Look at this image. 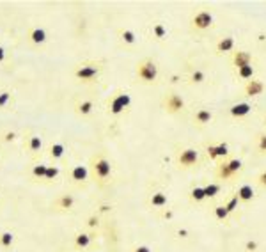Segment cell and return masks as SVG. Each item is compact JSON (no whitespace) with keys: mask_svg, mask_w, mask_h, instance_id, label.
Masks as SVG:
<instances>
[{"mask_svg":"<svg viewBox=\"0 0 266 252\" xmlns=\"http://www.w3.org/2000/svg\"><path fill=\"white\" fill-rule=\"evenodd\" d=\"M231 61H233V66H234L236 70H239V68L250 66L254 62V57L248 52H245V50H234Z\"/></svg>","mask_w":266,"mask_h":252,"instance_id":"cell-18","label":"cell"},{"mask_svg":"<svg viewBox=\"0 0 266 252\" xmlns=\"http://www.w3.org/2000/svg\"><path fill=\"white\" fill-rule=\"evenodd\" d=\"M236 197L239 199V203H250V201H254V197H256V192H254L252 185H241L238 186V190H236Z\"/></svg>","mask_w":266,"mask_h":252,"instance_id":"cell-23","label":"cell"},{"mask_svg":"<svg viewBox=\"0 0 266 252\" xmlns=\"http://www.w3.org/2000/svg\"><path fill=\"white\" fill-rule=\"evenodd\" d=\"M27 39H29L31 44H34V46H41V44H44L48 41V32H46L44 27L34 25L27 31Z\"/></svg>","mask_w":266,"mask_h":252,"instance_id":"cell-13","label":"cell"},{"mask_svg":"<svg viewBox=\"0 0 266 252\" xmlns=\"http://www.w3.org/2000/svg\"><path fill=\"white\" fill-rule=\"evenodd\" d=\"M46 169H48V164H44V162H35L31 169V178L34 181H39L44 183V176H46Z\"/></svg>","mask_w":266,"mask_h":252,"instance_id":"cell-25","label":"cell"},{"mask_svg":"<svg viewBox=\"0 0 266 252\" xmlns=\"http://www.w3.org/2000/svg\"><path fill=\"white\" fill-rule=\"evenodd\" d=\"M222 192V185L220 183H208V185H204V194H206V199H215L218 194Z\"/></svg>","mask_w":266,"mask_h":252,"instance_id":"cell-29","label":"cell"},{"mask_svg":"<svg viewBox=\"0 0 266 252\" xmlns=\"http://www.w3.org/2000/svg\"><path fill=\"white\" fill-rule=\"evenodd\" d=\"M256 147L259 155H266V133H259V135H257Z\"/></svg>","mask_w":266,"mask_h":252,"instance_id":"cell-35","label":"cell"},{"mask_svg":"<svg viewBox=\"0 0 266 252\" xmlns=\"http://www.w3.org/2000/svg\"><path fill=\"white\" fill-rule=\"evenodd\" d=\"M192 121H194L195 126L204 128V126H208V124L213 121V112L209 110V108H204V107H200V108H197V110L194 112V115H192Z\"/></svg>","mask_w":266,"mask_h":252,"instance_id":"cell-15","label":"cell"},{"mask_svg":"<svg viewBox=\"0 0 266 252\" xmlns=\"http://www.w3.org/2000/svg\"><path fill=\"white\" fill-rule=\"evenodd\" d=\"M224 206H226L229 213H234L236 210H238V206H239V199L236 197V194L233 195V197H229V199H227V203H224Z\"/></svg>","mask_w":266,"mask_h":252,"instance_id":"cell-36","label":"cell"},{"mask_svg":"<svg viewBox=\"0 0 266 252\" xmlns=\"http://www.w3.org/2000/svg\"><path fill=\"white\" fill-rule=\"evenodd\" d=\"M75 114L78 115V117H89V115L94 112V102L91 100V98H82V100H78V102L75 103Z\"/></svg>","mask_w":266,"mask_h":252,"instance_id":"cell-16","label":"cell"},{"mask_svg":"<svg viewBox=\"0 0 266 252\" xmlns=\"http://www.w3.org/2000/svg\"><path fill=\"white\" fill-rule=\"evenodd\" d=\"M5 57H7V52H5V48L2 46V44H0V64L5 61Z\"/></svg>","mask_w":266,"mask_h":252,"instance_id":"cell-40","label":"cell"},{"mask_svg":"<svg viewBox=\"0 0 266 252\" xmlns=\"http://www.w3.org/2000/svg\"><path fill=\"white\" fill-rule=\"evenodd\" d=\"M14 242H16V236H14L11 231H0V249H2V251L13 249Z\"/></svg>","mask_w":266,"mask_h":252,"instance_id":"cell-26","label":"cell"},{"mask_svg":"<svg viewBox=\"0 0 266 252\" xmlns=\"http://www.w3.org/2000/svg\"><path fill=\"white\" fill-rule=\"evenodd\" d=\"M217 53H233L236 48V41L233 36H226V37H220L217 41Z\"/></svg>","mask_w":266,"mask_h":252,"instance_id":"cell-21","label":"cell"},{"mask_svg":"<svg viewBox=\"0 0 266 252\" xmlns=\"http://www.w3.org/2000/svg\"><path fill=\"white\" fill-rule=\"evenodd\" d=\"M75 204H76V197L73 194H61L52 203V208L57 213H67L75 208Z\"/></svg>","mask_w":266,"mask_h":252,"instance_id":"cell-11","label":"cell"},{"mask_svg":"<svg viewBox=\"0 0 266 252\" xmlns=\"http://www.w3.org/2000/svg\"><path fill=\"white\" fill-rule=\"evenodd\" d=\"M162 107H164V110L167 114L177 115L186 108V102L183 100L181 94H177L176 91H168V93H165L164 100H162Z\"/></svg>","mask_w":266,"mask_h":252,"instance_id":"cell-7","label":"cell"},{"mask_svg":"<svg viewBox=\"0 0 266 252\" xmlns=\"http://www.w3.org/2000/svg\"><path fill=\"white\" fill-rule=\"evenodd\" d=\"M132 107V96L126 91H115L106 102V114L112 117H119Z\"/></svg>","mask_w":266,"mask_h":252,"instance_id":"cell-3","label":"cell"},{"mask_svg":"<svg viewBox=\"0 0 266 252\" xmlns=\"http://www.w3.org/2000/svg\"><path fill=\"white\" fill-rule=\"evenodd\" d=\"M61 174V167L55 164H48V169H46V176H44V185H50L59 178Z\"/></svg>","mask_w":266,"mask_h":252,"instance_id":"cell-28","label":"cell"},{"mask_svg":"<svg viewBox=\"0 0 266 252\" xmlns=\"http://www.w3.org/2000/svg\"><path fill=\"white\" fill-rule=\"evenodd\" d=\"M135 75H137V78L140 80L142 84H155L160 75L158 64L149 57L142 59L135 66Z\"/></svg>","mask_w":266,"mask_h":252,"instance_id":"cell-5","label":"cell"},{"mask_svg":"<svg viewBox=\"0 0 266 252\" xmlns=\"http://www.w3.org/2000/svg\"><path fill=\"white\" fill-rule=\"evenodd\" d=\"M206 155L213 162H218V160H226L229 156V146L226 142H218V144H208L206 146Z\"/></svg>","mask_w":266,"mask_h":252,"instance_id":"cell-12","label":"cell"},{"mask_svg":"<svg viewBox=\"0 0 266 252\" xmlns=\"http://www.w3.org/2000/svg\"><path fill=\"white\" fill-rule=\"evenodd\" d=\"M213 14L209 13V11H206V9H200V11H197V13L192 16L190 20V27L192 31L195 32H206L209 31L213 27Z\"/></svg>","mask_w":266,"mask_h":252,"instance_id":"cell-9","label":"cell"},{"mask_svg":"<svg viewBox=\"0 0 266 252\" xmlns=\"http://www.w3.org/2000/svg\"><path fill=\"white\" fill-rule=\"evenodd\" d=\"M23 149L32 156H39L43 153V139L39 133L27 132L23 135Z\"/></svg>","mask_w":266,"mask_h":252,"instance_id":"cell-10","label":"cell"},{"mask_svg":"<svg viewBox=\"0 0 266 252\" xmlns=\"http://www.w3.org/2000/svg\"><path fill=\"white\" fill-rule=\"evenodd\" d=\"M213 215H215V218H217L218 222H226L227 218H229L231 213L227 212V208L224 206V204H218V206L213 208Z\"/></svg>","mask_w":266,"mask_h":252,"instance_id":"cell-34","label":"cell"},{"mask_svg":"<svg viewBox=\"0 0 266 252\" xmlns=\"http://www.w3.org/2000/svg\"><path fill=\"white\" fill-rule=\"evenodd\" d=\"M151 32H153V37H156L158 41H164L167 39V27L164 25V23H160V22H155L153 23V27H151Z\"/></svg>","mask_w":266,"mask_h":252,"instance_id":"cell-27","label":"cell"},{"mask_svg":"<svg viewBox=\"0 0 266 252\" xmlns=\"http://www.w3.org/2000/svg\"><path fill=\"white\" fill-rule=\"evenodd\" d=\"M16 139H18V133L13 132V130H7V132H4L0 135V141L4 142V144H11V142H14Z\"/></svg>","mask_w":266,"mask_h":252,"instance_id":"cell-37","label":"cell"},{"mask_svg":"<svg viewBox=\"0 0 266 252\" xmlns=\"http://www.w3.org/2000/svg\"><path fill=\"white\" fill-rule=\"evenodd\" d=\"M243 169V162L239 158H226L218 162L215 167V176L220 181H231L233 178L238 176V173Z\"/></svg>","mask_w":266,"mask_h":252,"instance_id":"cell-4","label":"cell"},{"mask_svg":"<svg viewBox=\"0 0 266 252\" xmlns=\"http://www.w3.org/2000/svg\"><path fill=\"white\" fill-rule=\"evenodd\" d=\"M256 181H257V185L261 186V188H265V190H266V169L257 174V176H256Z\"/></svg>","mask_w":266,"mask_h":252,"instance_id":"cell-38","label":"cell"},{"mask_svg":"<svg viewBox=\"0 0 266 252\" xmlns=\"http://www.w3.org/2000/svg\"><path fill=\"white\" fill-rule=\"evenodd\" d=\"M103 73V62L100 61H84L76 64L73 70V78L80 84H93Z\"/></svg>","mask_w":266,"mask_h":252,"instance_id":"cell-2","label":"cell"},{"mask_svg":"<svg viewBox=\"0 0 266 252\" xmlns=\"http://www.w3.org/2000/svg\"><path fill=\"white\" fill-rule=\"evenodd\" d=\"M67 178H69L71 185L78 186V188H85L89 185V181H91V169L87 165L76 164L69 169Z\"/></svg>","mask_w":266,"mask_h":252,"instance_id":"cell-8","label":"cell"},{"mask_svg":"<svg viewBox=\"0 0 266 252\" xmlns=\"http://www.w3.org/2000/svg\"><path fill=\"white\" fill-rule=\"evenodd\" d=\"M265 124H266V115H265Z\"/></svg>","mask_w":266,"mask_h":252,"instance_id":"cell-41","label":"cell"},{"mask_svg":"<svg viewBox=\"0 0 266 252\" xmlns=\"http://www.w3.org/2000/svg\"><path fill=\"white\" fill-rule=\"evenodd\" d=\"M199 162H200L199 151L195 149V147H181V149L177 151L176 164H177V167L183 169V171H188V169L197 167Z\"/></svg>","mask_w":266,"mask_h":252,"instance_id":"cell-6","label":"cell"},{"mask_svg":"<svg viewBox=\"0 0 266 252\" xmlns=\"http://www.w3.org/2000/svg\"><path fill=\"white\" fill-rule=\"evenodd\" d=\"M250 112H252V103H248V102H239L229 107V115L234 117V119H243Z\"/></svg>","mask_w":266,"mask_h":252,"instance_id":"cell-17","label":"cell"},{"mask_svg":"<svg viewBox=\"0 0 266 252\" xmlns=\"http://www.w3.org/2000/svg\"><path fill=\"white\" fill-rule=\"evenodd\" d=\"M167 204H168V197H167V194H165V192L156 190V192H153V194H151L149 206L153 210H162V208H165Z\"/></svg>","mask_w":266,"mask_h":252,"instance_id":"cell-20","label":"cell"},{"mask_svg":"<svg viewBox=\"0 0 266 252\" xmlns=\"http://www.w3.org/2000/svg\"><path fill=\"white\" fill-rule=\"evenodd\" d=\"M265 89H266L265 82L254 76L252 80H248V82H245V85H243V93H245V96H248V98H257V96H261V94L265 93Z\"/></svg>","mask_w":266,"mask_h":252,"instance_id":"cell-14","label":"cell"},{"mask_svg":"<svg viewBox=\"0 0 266 252\" xmlns=\"http://www.w3.org/2000/svg\"><path fill=\"white\" fill-rule=\"evenodd\" d=\"M117 36H119V41L124 44V46H135L137 44V34L132 31V29H126V27H123V29H119V32H117Z\"/></svg>","mask_w":266,"mask_h":252,"instance_id":"cell-24","label":"cell"},{"mask_svg":"<svg viewBox=\"0 0 266 252\" xmlns=\"http://www.w3.org/2000/svg\"><path fill=\"white\" fill-rule=\"evenodd\" d=\"M13 91H9V89H0V110H5L11 103H13Z\"/></svg>","mask_w":266,"mask_h":252,"instance_id":"cell-30","label":"cell"},{"mask_svg":"<svg viewBox=\"0 0 266 252\" xmlns=\"http://www.w3.org/2000/svg\"><path fill=\"white\" fill-rule=\"evenodd\" d=\"M190 199L194 201V203H204L206 201V194H204V186L200 185H195L192 186V190H190Z\"/></svg>","mask_w":266,"mask_h":252,"instance_id":"cell-32","label":"cell"},{"mask_svg":"<svg viewBox=\"0 0 266 252\" xmlns=\"http://www.w3.org/2000/svg\"><path fill=\"white\" fill-rule=\"evenodd\" d=\"M64 155H66V146H64V142L61 141H55L50 144L48 147V156L53 160V162H59V160L64 158Z\"/></svg>","mask_w":266,"mask_h":252,"instance_id":"cell-22","label":"cell"},{"mask_svg":"<svg viewBox=\"0 0 266 252\" xmlns=\"http://www.w3.org/2000/svg\"><path fill=\"white\" fill-rule=\"evenodd\" d=\"M93 233H87V231H82V233H78V235L75 236V240H73V247L76 249V251H85V249H89L91 245H93Z\"/></svg>","mask_w":266,"mask_h":252,"instance_id":"cell-19","label":"cell"},{"mask_svg":"<svg viewBox=\"0 0 266 252\" xmlns=\"http://www.w3.org/2000/svg\"><path fill=\"white\" fill-rule=\"evenodd\" d=\"M91 180L96 183L100 188H105L108 183L112 181V174H114V167H112L110 158L103 153V151H98L91 156Z\"/></svg>","mask_w":266,"mask_h":252,"instance_id":"cell-1","label":"cell"},{"mask_svg":"<svg viewBox=\"0 0 266 252\" xmlns=\"http://www.w3.org/2000/svg\"><path fill=\"white\" fill-rule=\"evenodd\" d=\"M132 252H153V251H151V247H147V245H137Z\"/></svg>","mask_w":266,"mask_h":252,"instance_id":"cell-39","label":"cell"},{"mask_svg":"<svg viewBox=\"0 0 266 252\" xmlns=\"http://www.w3.org/2000/svg\"><path fill=\"white\" fill-rule=\"evenodd\" d=\"M188 80H190V84H194V85L202 84L204 80H206V71L200 70V68H195V70H192V73H190V76H188Z\"/></svg>","mask_w":266,"mask_h":252,"instance_id":"cell-33","label":"cell"},{"mask_svg":"<svg viewBox=\"0 0 266 252\" xmlns=\"http://www.w3.org/2000/svg\"><path fill=\"white\" fill-rule=\"evenodd\" d=\"M254 75H256V70H254L252 64H250V66H245V68H239V70H236V76H238L239 80H243V82L252 80Z\"/></svg>","mask_w":266,"mask_h":252,"instance_id":"cell-31","label":"cell"}]
</instances>
